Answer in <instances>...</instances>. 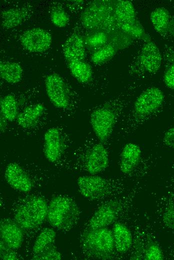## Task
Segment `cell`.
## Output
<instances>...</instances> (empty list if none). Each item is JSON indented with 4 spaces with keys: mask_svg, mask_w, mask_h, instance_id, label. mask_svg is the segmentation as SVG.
Returning <instances> with one entry per match:
<instances>
[{
    "mask_svg": "<svg viewBox=\"0 0 174 260\" xmlns=\"http://www.w3.org/2000/svg\"><path fill=\"white\" fill-rule=\"evenodd\" d=\"M20 41L25 50L30 52H42L50 48L52 38L48 31L35 28L25 31L20 36Z\"/></svg>",
    "mask_w": 174,
    "mask_h": 260,
    "instance_id": "12",
    "label": "cell"
},
{
    "mask_svg": "<svg viewBox=\"0 0 174 260\" xmlns=\"http://www.w3.org/2000/svg\"><path fill=\"white\" fill-rule=\"evenodd\" d=\"M0 78L10 84H16L22 79L23 70L16 62H0Z\"/></svg>",
    "mask_w": 174,
    "mask_h": 260,
    "instance_id": "23",
    "label": "cell"
},
{
    "mask_svg": "<svg viewBox=\"0 0 174 260\" xmlns=\"http://www.w3.org/2000/svg\"><path fill=\"white\" fill-rule=\"evenodd\" d=\"M115 12L121 22L136 19L134 8L132 2L128 0H120L116 6Z\"/></svg>",
    "mask_w": 174,
    "mask_h": 260,
    "instance_id": "25",
    "label": "cell"
},
{
    "mask_svg": "<svg viewBox=\"0 0 174 260\" xmlns=\"http://www.w3.org/2000/svg\"><path fill=\"white\" fill-rule=\"evenodd\" d=\"M4 178L9 185L21 192L30 191L34 186L29 174L22 166L16 162H10L6 166Z\"/></svg>",
    "mask_w": 174,
    "mask_h": 260,
    "instance_id": "13",
    "label": "cell"
},
{
    "mask_svg": "<svg viewBox=\"0 0 174 260\" xmlns=\"http://www.w3.org/2000/svg\"><path fill=\"white\" fill-rule=\"evenodd\" d=\"M120 116L116 110L104 105L94 110L90 116V123L95 136L103 143L110 138Z\"/></svg>",
    "mask_w": 174,
    "mask_h": 260,
    "instance_id": "6",
    "label": "cell"
},
{
    "mask_svg": "<svg viewBox=\"0 0 174 260\" xmlns=\"http://www.w3.org/2000/svg\"><path fill=\"white\" fill-rule=\"evenodd\" d=\"M70 137L64 129L58 126L48 129L44 136L43 152L47 160L52 163L61 159L67 149Z\"/></svg>",
    "mask_w": 174,
    "mask_h": 260,
    "instance_id": "8",
    "label": "cell"
},
{
    "mask_svg": "<svg viewBox=\"0 0 174 260\" xmlns=\"http://www.w3.org/2000/svg\"><path fill=\"white\" fill-rule=\"evenodd\" d=\"M56 234L49 228H44L38 236L34 244L32 250L34 256L40 254L44 250L54 244Z\"/></svg>",
    "mask_w": 174,
    "mask_h": 260,
    "instance_id": "24",
    "label": "cell"
},
{
    "mask_svg": "<svg viewBox=\"0 0 174 260\" xmlns=\"http://www.w3.org/2000/svg\"><path fill=\"white\" fill-rule=\"evenodd\" d=\"M7 122H8L2 114H0V132H4L6 130L7 126Z\"/></svg>",
    "mask_w": 174,
    "mask_h": 260,
    "instance_id": "36",
    "label": "cell"
},
{
    "mask_svg": "<svg viewBox=\"0 0 174 260\" xmlns=\"http://www.w3.org/2000/svg\"><path fill=\"white\" fill-rule=\"evenodd\" d=\"M112 234L117 252L122 254L126 253L132 244V234L130 230L124 224L118 222L113 226Z\"/></svg>",
    "mask_w": 174,
    "mask_h": 260,
    "instance_id": "19",
    "label": "cell"
},
{
    "mask_svg": "<svg viewBox=\"0 0 174 260\" xmlns=\"http://www.w3.org/2000/svg\"><path fill=\"white\" fill-rule=\"evenodd\" d=\"M116 49L112 44H106L94 52L91 56V60L95 64H100L111 59L116 54Z\"/></svg>",
    "mask_w": 174,
    "mask_h": 260,
    "instance_id": "27",
    "label": "cell"
},
{
    "mask_svg": "<svg viewBox=\"0 0 174 260\" xmlns=\"http://www.w3.org/2000/svg\"><path fill=\"white\" fill-rule=\"evenodd\" d=\"M22 228L9 218H2L0 222L1 240L12 250L18 248L23 241Z\"/></svg>",
    "mask_w": 174,
    "mask_h": 260,
    "instance_id": "14",
    "label": "cell"
},
{
    "mask_svg": "<svg viewBox=\"0 0 174 260\" xmlns=\"http://www.w3.org/2000/svg\"><path fill=\"white\" fill-rule=\"evenodd\" d=\"M80 210L72 198L65 196L53 198L48 206L46 218L50 224L60 230L72 228L78 222Z\"/></svg>",
    "mask_w": 174,
    "mask_h": 260,
    "instance_id": "3",
    "label": "cell"
},
{
    "mask_svg": "<svg viewBox=\"0 0 174 260\" xmlns=\"http://www.w3.org/2000/svg\"><path fill=\"white\" fill-rule=\"evenodd\" d=\"M121 27L124 32L135 38H144L146 42L150 40L145 38L146 35L144 28L136 19L130 22H122Z\"/></svg>",
    "mask_w": 174,
    "mask_h": 260,
    "instance_id": "28",
    "label": "cell"
},
{
    "mask_svg": "<svg viewBox=\"0 0 174 260\" xmlns=\"http://www.w3.org/2000/svg\"><path fill=\"white\" fill-rule=\"evenodd\" d=\"M162 142L166 146L174 148V126L165 132L163 136Z\"/></svg>",
    "mask_w": 174,
    "mask_h": 260,
    "instance_id": "34",
    "label": "cell"
},
{
    "mask_svg": "<svg viewBox=\"0 0 174 260\" xmlns=\"http://www.w3.org/2000/svg\"><path fill=\"white\" fill-rule=\"evenodd\" d=\"M142 150L136 144L128 142L123 147L120 160V170L124 174H130L139 164Z\"/></svg>",
    "mask_w": 174,
    "mask_h": 260,
    "instance_id": "16",
    "label": "cell"
},
{
    "mask_svg": "<svg viewBox=\"0 0 174 260\" xmlns=\"http://www.w3.org/2000/svg\"><path fill=\"white\" fill-rule=\"evenodd\" d=\"M52 24L58 28L65 27L69 22V18L65 10L60 6H54L50 12Z\"/></svg>",
    "mask_w": 174,
    "mask_h": 260,
    "instance_id": "29",
    "label": "cell"
},
{
    "mask_svg": "<svg viewBox=\"0 0 174 260\" xmlns=\"http://www.w3.org/2000/svg\"><path fill=\"white\" fill-rule=\"evenodd\" d=\"M163 258V253L160 246L154 242L149 244L145 250L144 259L148 260H161Z\"/></svg>",
    "mask_w": 174,
    "mask_h": 260,
    "instance_id": "30",
    "label": "cell"
},
{
    "mask_svg": "<svg viewBox=\"0 0 174 260\" xmlns=\"http://www.w3.org/2000/svg\"><path fill=\"white\" fill-rule=\"evenodd\" d=\"M62 258L60 254L56 250L54 244L44 250L39 255L32 257L34 260H60Z\"/></svg>",
    "mask_w": 174,
    "mask_h": 260,
    "instance_id": "31",
    "label": "cell"
},
{
    "mask_svg": "<svg viewBox=\"0 0 174 260\" xmlns=\"http://www.w3.org/2000/svg\"><path fill=\"white\" fill-rule=\"evenodd\" d=\"M0 114L8 122H15L20 113L19 104L15 96L8 94L0 99Z\"/></svg>",
    "mask_w": 174,
    "mask_h": 260,
    "instance_id": "22",
    "label": "cell"
},
{
    "mask_svg": "<svg viewBox=\"0 0 174 260\" xmlns=\"http://www.w3.org/2000/svg\"><path fill=\"white\" fill-rule=\"evenodd\" d=\"M126 200L112 199L102 204L88 221V230L106 228L116 221L126 206Z\"/></svg>",
    "mask_w": 174,
    "mask_h": 260,
    "instance_id": "9",
    "label": "cell"
},
{
    "mask_svg": "<svg viewBox=\"0 0 174 260\" xmlns=\"http://www.w3.org/2000/svg\"><path fill=\"white\" fill-rule=\"evenodd\" d=\"M62 52L68 62L83 60L86 52L82 37L76 34L70 36L62 45Z\"/></svg>",
    "mask_w": 174,
    "mask_h": 260,
    "instance_id": "17",
    "label": "cell"
},
{
    "mask_svg": "<svg viewBox=\"0 0 174 260\" xmlns=\"http://www.w3.org/2000/svg\"><path fill=\"white\" fill-rule=\"evenodd\" d=\"M114 180L96 175L82 176L77 180L78 190L86 198L96 200L112 193L118 184Z\"/></svg>",
    "mask_w": 174,
    "mask_h": 260,
    "instance_id": "7",
    "label": "cell"
},
{
    "mask_svg": "<svg viewBox=\"0 0 174 260\" xmlns=\"http://www.w3.org/2000/svg\"><path fill=\"white\" fill-rule=\"evenodd\" d=\"M81 243L86 253L98 258H108L115 248L112 232L106 227L88 230Z\"/></svg>",
    "mask_w": 174,
    "mask_h": 260,
    "instance_id": "5",
    "label": "cell"
},
{
    "mask_svg": "<svg viewBox=\"0 0 174 260\" xmlns=\"http://www.w3.org/2000/svg\"><path fill=\"white\" fill-rule=\"evenodd\" d=\"M28 14V10L26 8H12L6 10L2 14V26L8 29L22 24Z\"/></svg>",
    "mask_w": 174,
    "mask_h": 260,
    "instance_id": "20",
    "label": "cell"
},
{
    "mask_svg": "<svg viewBox=\"0 0 174 260\" xmlns=\"http://www.w3.org/2000/svg\"><path fill=\"white\" fill-rule=\"evenodd\" d=\"M45 111V106L41 103L26 106L17 117L16 120L17 126L26 134L36 132L46 124Z\"/></svg>",
    "mask_w": 174,
    "mask_h": 260,
    "instance_id": "11",
    "label": "cell"
},
{
    "mask_svg": "<svg viewBox=\"0 0 174 260\" xmlns=\"http://www.w3.org/2000/svg\"><path fill=\"white\" fill-rule=\"evenodd\" d=\"M140 60L144 70L149 73H154L160 67L162 57L156 45L150 40L144 44Z\"/></svg>",
    "mask_w": 174,
    "mask_h": 260,
    "instance_id": "15",
    "label": "cell"
},
{
    "mask_svg": "<svg viewBox=\"0 0 174 260\" xmlns=\"http://www.w3.org/2000/svg\"><path fill=\"white\" fill-rule=\"evenodd\" d=\"M48 206L44 198L30 196L15 210L14 220L23 229L35 228L40 226L46 218Z\"/></svg>",
    "mask_w": 174,
    "mask_h": 260,
    "instance_id": "4",
    "label": "cell"
},
{
    "mask_svg": "<svg viewBox=\"0 0 174 260\" xmlns=\"http://www.w3.org/2000/svg\"><path fill=\"white\" fill-rule=\"evenodd\" d=\"M159 216L161 222L166 228L174 230V198L163 202Z\"/></svg>",
    "mask_w": 174,
    "mask_h": 260,
    "instance_id": "26",
    "label": "cell"
},
{
    "mask_svg": "<svg viewBox=\"0 0 174 260\" xmlns=\"http://www.w3.org/2000/svg\"><path fill=\"white\" fill-rule=\"evenodd\" d=\"M150 20L155 30L162 36L173 30L174 22L170 13L164 8H158L150 14Z\"/></svg>",
    "mask_w": 174,
    "mask_h": 260,
    "instance_id": "18",
    "label": "cell"
},
{
    "mask_svg": "<svg viewBox=\"0 0 174 260\" xmlns=\"http://www.w3.org/2000/svg\"><path fill=\"white\" fill-rule=\"evenodd\" d=\"M0 258L2 260H17L16 254L12 249L8 246L2 241H0Z\"/></svg>",
    "mask_w": 174,
    "mask_h": 260,
    "instance_id": "33",
    "label": "cell"
},
{
    "mask_svg": "<svg viewBox=\"0 0 174 260\" xmlns=\"http://www.w3.org/2000/svg\"><path fill=\"white\" fill-rule=\"evenodd\" d=\"M106 40V36L104 33L100 32L88 38L86 42L90 46H98L104 44Z\"/></svg>",
    "mask_w": 174,
    "mask_h": 260,
    "instance_id": "32",
    "label": "cell"
},
{
    "mask_svg": "<svg viewBox=\"0 0 174 260\" xmlns=\"http://www.w3.org/2000/svg\"><path fill=\"white\" fill-rule=\"evenodd\" d=\"M164 100V93L158 88L152 86L142 91L134 102L132 116L120 123L119 135L122 138L131 135L161 106Z\"/></svg>",
    "mask_w": 174,
    "mask_h": 260,
    "instance_id": "1",
    "label": "cell"
},
{
    "mask_svg": "<svg viewBox=\"0 0 174 260\" xmlns=\"http://www.w3.org/2000/svg\"><path fill=\"white\" fill-rule=\"evenodd\" d=\"M78 162L80 166L91 175H96L106 170L109 163V156L104 143L95 136L86 137L80 146Z\"/></svg>",
    "mask_w": 174,
    "mask_h": 260,
    "instance_id": "2",
    "label": "cell"
},
{
    "mask_svg": "<svg viewBox=\"0 0 174 260\" xmlns=\"http://www.w3.org/2000/svg\"><path fill=\"white\" fill-rule=\"evenodd\" d=\"M164 80L166 86L174 89V64L166 70Z\"/></svg>",
    "mask_w": 174,
    "mask_h": 260,
    "instance_id": "35",
    "label": "cell"
},
{
    "mask_svg": "<svg viewBox=\"0 0 174 260\" xmlns=\"http://www.w3.org/2000/svg\"><path fill=\"white\" fill-rule=\"evenodd\" d=\"M68 64L72 74L78 82L85 84L91 80L92 72L89 64L83 60H74L68 62Z\"/></svg>",
    "mask_w": 174,
    "mask_h": 260,
    "instance_id": "21",
    "label": "cell"
},
{
    "mask_svg": "<svg viewBox=\"0 0 174 260\" xmlns=\"http://www.w3.org/2000/svg\"><path fill=\"white\" fill-rule=\"evenodd\" d=\"M44 85L46 94L55 107L66 110L70 106V91L61 76L56 74H48L46 78Z\"/></svg>",
    "mask_w": 174,
    "mask_h": 260,
    "instance_id": "10",
    "label": "cell"
}]
</instances>
